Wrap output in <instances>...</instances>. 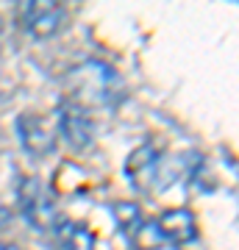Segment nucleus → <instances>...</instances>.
Here are the masks:
<instances>
[{
	"label": "nucleus",
	"instance_id": "1",
	"mask_svg": "<svg viewBox=\"0 0 239 250\" xmlns=\"http://www.w3.org/2000/svg\"><path fill=\"white\" fill-rule=\"evenodd\" d=\"M72 83V100H78L81 106L95 103V106L117 108L125 100V83L120 78V72L106 62L89 59V62L72 67L70 72Z\"/></svg>",
	"mask_w": 239,
	"mask_h": 250
},
{
	"label": "nucleus",
	"instance_id": "2",
	"mask_svg": "<svg viewBox=\"0 0 239 250\" xmlns=\"http://www.w3.org/2000/svg\"><path fill=\"white\" fill-rule=\"evenodd\" d=\"M17 208L34 231H53L59 223V206L50 187L36 175H22L17 181Z\"/></svg>",
	"mask_w": 239,
	"mask_h": 250
},
{
	"label": "nucleus",
	"instance_id": "3",
	"mask_svg": "<svg viewBox=\"0 0 239 250\" xmlns=\"http://www.w3.org/2000/svg\"><path fill=\"white\" fill-rule=\"evenodd\" d=\"M17 25L34 39H50L67 22V6L53 0H22L17 3Z\"/></svg>",
	"mask_w": 239,
	"mask_h": 250
},
{
	"label": "nucleus",
	"instance_id": "4",
	"mask_svg": "<svg viewBox=\"0 0 239 250\" xmlns=\"http://www.w3.org/2000/svg\"><path fill=\"white\" fill-rule=\"evenodd\" d=\"M56 134L67 142L70 150H87L95 142V120L89 114V108L81 106L78 100L64 98L56 108Z\"/></svg>",
	"mask_w": 239,
	"mask_h": 250
},
{
	"label": "nucleus",
	"instance_id": "5",
	"mask_svg": "<svg viewBox=\"0 0 239 250\" xmlns=\"http://www.w3.org/2000/svg\"><path fill=\"white\" fill-rule=\"evenodd\" d=\"M111 211H114L117 228L123 233V239L128 242L133 250H156L161 245L159 236H156V228H153V220L145 217L139 203L120 200V203L111 206Z\"/></svg>",
	"mask_w": 239,
	"mask_h": 250
},
{
	"label": "nucleus",
	"instance_id": "6",
	"mask_svg": "<svg viewBox=\"0 0 239 250\" xmlns=\"http://www.w3.org/2000/svg\"><path fill=\"white\" fill-rule=\"evenodd\" d=\"M164 150L156 142H145L125 159V175L136 192H153L161 187Z\"/></svg>",
	"mask_w": 239,
	"mask_h": 250
},
{
	"label": "nucleus",
	"instance_id": "7",
	"mask_svg": "<svg viewBox=\"0 0 239 250\" xmlns=\"http://www.w3.org/2000/svg\"><path fill=\"white\" fill-rule=\"evenodd\" d=\"M14 128H17L20 147H22L31 159L42 161V159H47V156L56 153V128L47 123L44 117L25 111V114L17 117Z\"/></svg>",
	"mask_w": 239,
	"mask_h": 250
},
{
	"label": "nucleus",
	"instance_id": "8",
	"mask_svg": "<svg viewBox=\"0 0 239 250\" xmlns=\"http://www.w3.org/2000/svg\"><path fill=\"white\" fill-rule=\"evenodd\" d=\"M153 228H156V236H159L161 245H189V242L197 239V220L189 208H167L161 211L156 220H153Z\"/></svg>",
	"mask_w": 239,
	"mask_h": 250
},
{
	"label": "nucleus",
	"instance_id": "9",
	"mask_svg": "<svg viewBox=\"0 0 239 250\" xmlns=\"http://www.w3.org/2000/svg\"><path fill=\"white\" fill-rule=\"evenodd\" d=\"M56 250H98V236L81 220H59L53 225Z\"/></svg>",
	"mask_w": 239,
	"mask_h": 250
},
{
	"label": "nucleus",
	"instance_id": "10",
	"mask_svg": "<svg viewBox=\"0 0 239 250\" xmlns=\"http://www.w3.org/2000/svg\"><path fill=\"white\" fill-rule=\"evenodd\" d=\"M9 223H11V214H9V208L0 203V228H9Z\"/></svg>",
	"mask_w": 239,
	"mask_h": 250
},
{
	"label": "nucleus",
	"instance_id": "11",
	"mask_svg": "<svg viewBox=\"0 0 239 250\" xmlns=\"http://www.w3.org/2000/svg\"><path fill=\"white\" fill-rule=\"evenodd\" d=\"M0 250H20L17 245H11V242H0Z\"/></svg>",
	"mask_w": 239,
	"mask_h": 250
}]
</instances>
